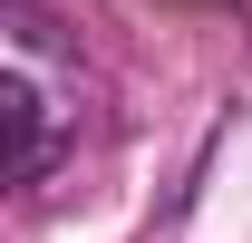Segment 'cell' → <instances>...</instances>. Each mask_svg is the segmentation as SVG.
Segmentation results:
<instances>
[{
	"label": "cell",
	"instance_id": "cell-1",
	"mask_svg": "<svg viewBox=\"0 0 252 243\" xmlns=\"http://www.w3.org/2000/svg\"><path fill=\"white\" fill-rule=\"evenodd\" d=\"M10 175L20 185H39L49 175V156H59V97H49V78H39V20L30 10H20V20H10Z\"/></svg>",
	"mask_w": 252,
	"mask_h": 243
}]
</instances>
